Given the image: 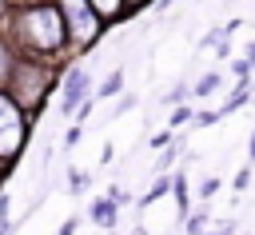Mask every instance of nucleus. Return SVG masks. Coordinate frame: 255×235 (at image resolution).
<instances>
[{
  "instance_id": "obj_5",
  "label": "nucleus",
  "mask_w": 255,
  "mask_h": 235,
  "mask_svg": "<svg viewBox=\"0 0 255 235\" xmlns=\"http://www.w3.org/2000/svg\"><path fill=\"white\" fill-rule=\"evenodd\" d=\"M88 96H92V72H88L84 64L68 68V76H64V100H60V108H64V112H76V108H80V100H88Z\"/></svg>"
},
{
  "instance_id": "obj_1",
  "label": "nucleus",
  "mask_w": 255,
  "mask_h": 235,
  "mask_svg": "<svg viewBox=\"0 0 255 235\" xmlns=\"http://www.w3.org/2000/svg\"><path fill=\"white\" fill-rule=\"evenodd\" d=\"M16 40L32 52H60L72 36H68V20L60 12V4L44 0V4H28L16 12Z\"/></svg>"
},
{
  "instance_id": "obj_11",
  "label": "nucleus",
  "mask_w": 255,
  "mask_h": 235,
  "mask_svg": "<svg viewBox=\"0 0 255 235\" xmlns=\"http://www.w3.org/2000/svg\"><path fill=\"white\" fill-rule=\"evenodd\" d=\"M124 4H128V0H92V8H96L100 16H120Z\"/></svg>"
},
{
  "instance_id": "obj_17",
  "label": "nucleus",
  "mask_w": 255,
  "mask_h": 235,
  "mask_svg": "<svg viewBox=\"0 0 255 235\" xmlns=\"http://www.w3.org/2000/svg\"><path fill=\"white\" fill-rule=\"evenodd\" d=\"M247 183H251V171H247V167H243V171H235V179H231V187H235V191H243Z\"/></svg>"
},
{
  "instance_id": "obj_18",
  "label": "nucleus",
  "mask_w": 255,
  "mask_h": 235,
  "mask_svg": "<svg viewBox=\"0 0 255 235\" xmlns=\"http://www.w3.org/2000/svg\"><path fill=\"white\" fill-rule=\"evenodd\" d=\"M215 191H219V179H203V183H199V195H203V199L215 195Z\"/></svg>"
},
{
  "instance_id": "obj_22",
  "label": "nucleus",
  "mask_w": 255,
  "mask_h": 235,
  "mask_svg": "<svg viewBox=\"0 0 255 235\" xmlns=\"http://www.w3.org/2000/svg\"><path fill=\"white\" fill-rule=\"evenodd\" d=\"M72 231H76V219H68V223L60 227V235H72Z\"/></svg>"
},
{
  "instance_id": "obj_23",
  "label": "nucleus",
  "mask_w": 255,
  "mask_h": 235,
  "mask_svg": "<svg viewBox=\"0 0 255 235\" xmlns=\"http://www.w3.org/2000/svg\"><path fill=\"white\" fill-rule=\"evenodd\" d=\"M139 4H147V0H128V8H139Z\"/></svg>"
},
{
  "instance_id": "obj_25",
  "label": "nucleus",
  "mask_w": 255,
  "mask_h": 235,
  "mask_svg": "<svg viewBox=\"0 0 255 235\" xmlns=\"http://www.w3.org/2000/svg\"><path fill=\"white\" fill-rule=\"evenodd\" d=\"M4 8H8V0H0V16H4Z\"/></svg>"
},
{
  "instance_id": "obj_10",
  "label": "nucleus",
  "mask_w": 255,
  "mask_h": 235,
  "mask_svg": "<svg viewBox=\"0 0 255 235\" xmlns=\"http://www.w3.org/2000/svg\"><path fill=\"white\" fill-rule=\"evenodd\" d=\"M171 187H175V179H155V187H151V191L139 199V207H143V203H155V199H159V195H167Z\"/></svg>"
},
{
  "instance_id": "obj_8",
  "label": "nucleus",
  "mask_w": 255,
  "mask_h": 235,
  "mask_svg": "<svg viewBox=\"0 0 255 235\" xmlns=\"http://www.w3.org/2000/svg\"><path fill=\"white\" fill-rule=\"evenodd\" d=\"M124 88V68H116V72H108V80L96 88V100H104V96H116Z\"/></svg>"
},
{
  "instance_id": "obj_21",
  "label": "nucleus",
  "mask_w": 255,
  "mask_h": 235,
  "mask_svg": "<svg viewBox=\"0 0 255 235\" xmlns=\"http://www.w3.org/2000/svg\"><path fill=\"white\" fill-rule=\"evenodd\" d=\"M187 231L199 235V231H203V215H191V219H187Z\"/></svg>"
},
{
  "instance_id": "obj_26",
  "label": "nucleus",
  "mask_w": 255,
  "mask_h": 235,
  "mask_svg": "<svg viewBox=\"0 0 255 235\" xmlns=\"http://www.w3.org/2000/svg\"><path fill=\"white\" fill-rule=\"evenodd\" d=\"M135 235H147V231H143V227H139V231H135Z\"/></svg>"
},
{
  "instance_id": "obj_3",
  "label": "nucleus",
  "mask_w": 255,
  "mask_h": 235,
  "mask_svg": "<svg viewBox=\"0 0 255 235\" xmlns=\"http://www.w3.org/2000/svg\"><path fill=\"white\" fill-rule=\"evenodd\" d=\"M12 84L20 88V92H16V100H24V104H36V100H40V88H48V92H52L48 68H44V64H36V60H16Z\"/></svg>"
},
{
  "instance_id": "obj_27",
  "label": "nucleus",
  "mask_w": 255,
  "mask_h": 235,
  "mask_svg": "<svg viewBox=\"0 0 255 235\" xmlns=\"http://www.w3.org/2000/svg\"><path fill=\"white\" fill-rule=\"evenodd\" d=\"M243 235H247V231H243Z\"/></svg>"
},
{
  "instance_id": "obj_20",
  "label": "nucleus",
  "mask_w": 255,
  "mask_h": 235,
  "mask_svg": "<svg viewBox=\"0 0 255 235\" xmlns=\"http://www.w3.org/2000/svg\"><path fill=\"white\" fill-rule=\"evenodd\" d=\"M179 147H183V143H175V147H167V151H163V155H159V167H167V163H171V159H175V151H179Z\"/></svg>"
},
{
  "instance_id": "obj_12",
  "label": "nucleus",
  "mask_w": 255,
  "mask_h": 235,
  "mask_svg": "<svg viewBox=\"0 0 255 235\" xmlns=\"http://www.w3.org/2000/svg\"><path fill=\"white\" fill-rule=\"evenodd\" d=\"M88 183H92V179H88V171H72V175H68V191H72V195L88 191Z\"/></svg>"
},
{
  "instance_id": "obj_6",
  "label": "nucleus",
  "mask_w": 255,
  "mask_h": 235,
  "mask_svg": "<svg viewBox=\"0 0 255 235\" xmlns=\"http://www.w3.org/2000/svg\"><path fill=\"white\" fill-rule=\"evenodd\" d=\"M92 219H96L100 227H116V199H100V203L92 207Z\"/></svg>"
},
{
  "instance_id": "obj_2",
  "label": "nucleus",
  "mask_w": 255,
  "mask_h": 235,
  "mask_svg": "<svg viewBox=\"0 0 255 235\" xmlns=\"http://www.w3.org/2000/svg\"><path fill=\"white\" fill-rule=\"evenodd\" d=\"M60 12L68 20V36L76 44H92L100 36V20L104 16L92 8V0H60Z\"/></svg>"
},
{
  "instance_id": "obj_14",
  "label": "nucleus",
  "mask_w": 255,
  "mask_h": 235,
  "mask_svg": "<svg viewBox=\"0 0 255 235\" xmlns=\"http://www.w3.org/2000/svg\"><path fill=\"white\" fill-rule=\"evenodd\" d=\"M211 123H219V112H195V127H211Z\"/></svg>"
},
{
  "instance_id": "obj_9",
  "label": "nucleus",
  "mask_w": 255,
  "mask_h": 235,
  "mask_svg": "<svg viewBox=\"0 0 255 235\" xmlns=\"http://www.w3.org/2000/svg\"><path fill=\"white\" fill-rule=\"evenodd\" d=\"M12 72H16V56H12L8 40H0V84H4V80H12Z\"/></svg>"
},
{
  "instance_id": "obj_16",
  "label": "nucleus",
  "mask_w": 255,
  "mask_h": 235,
  "mask_svg": "<svg viewBox=\"0 0 255 235\" xmlns=\"http://www.w3.org/2000/svg\"><path fill=\"white\" fill-rule=\"evenodd\" d=\"M187 119H195V116H191L187 108H175V116H171V127H183Z\"/></svg>"
},
{
  "instance_id": "obj_15",
  "label": "nucleus",
  "mask_w": 255,
  "mask_h": 235,
  "mask_svg": "<svg viewBox=\"0 0 255 235\" xmlns=\"http://www.w3.org/2000/svg\"><path fill=\"white\" fill-rule=\"evenodd\" d=\"M187 96H191V88H183V84H175V92H167L163 100H167V104H183Z\"/></svg>"
},
{
  "instance_id": "obj_7",
  "label": "nucleus",
  "mask_w": 255,
  "mask_h": 235,
  "mask_svg": "<svg viewBox=\"0 0 255 235\" xmlns=\"http://www.w3.org/2000/svg\"><path fill=\"white\" fill-rule=\"evenodd\" d=\"M219 84H223V76H219V72H203V76L195 80L191 96H211V92H219Z\"/></svg>"
},
{
  "instance_id": "obj_13",
  "label": "nucleus",
  "mask_w": 255,
  "mask_h": 235,
  "mask_svg": "<svg viewBox=\"0 0 255 235\" xmlns=\"http://www.w3.org/2000/svg\"><path fill=\"white\" fill-rule=\"evenodd\" d=\"M247 96H251V92H247V84H239V92H235V96H231V100L223 104V112H235L239 104H247Z\"/></svg>"
},
{
  "instance_id": "obj_24",
  "label": "nucleus",
  "mask_w": 255,
  "mask_h": 235,
  "mask_svg": "<svg viewBox=\"0 0 255 235\" xmlns=\"http://www.w3.org/2000/svg\"><path fill=\"white\" fill-rule=\"evenodd\" d=\"M251 159H255V131H251Z\"/></svg>"
},
{
  "instance_id": "obj_19",
  "label": "nucleus",
  "mask_w": 255,
  "mask_h": 235,
  "mask_svg": "<svg viewBox=\"0 0 255 235\" xmlns=\"http://www.w3.org/2000/svg\"><path fill=\"white\" fill-rule=\"evenodd\" d=\"M80 135H84V127H68V135H64V143L72 147V143H80Z\"/></svg>"
},
{
  "instance_id": "obj_4",
  "label": "nucleus",
  "mask_w": 255,
  "mask_h": 235,
  "mask_svg": "<svg viewBox=\"0 0 255 235\" xmlns=\"http://www.w3.org/2000/svg\"><path fill=\"white\" fill-rule=\"evenodd\" d=\"M20 139H24V123H20V104H16V100H8V96L0 92V155L16 151V147H20Z\"/></svg>"
}]
</instances>
